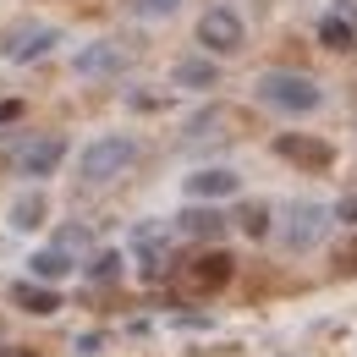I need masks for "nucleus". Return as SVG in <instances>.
Returning a JSON list of instances; mask_svg holds the SVG:
<instances>
[{"mask_svg": "<svg viewBox=\"0 0 357 357\" xmlns=\"http://www.w3.org/2000/svg\"><path fill=\"white\" fill-rule=\"evenodd\" d=\"M236 187H242L236 171H225V165H204V171L187 176V198H192V204H220V198H231Z\"/></svg>", "mask_w": 357, "mask_h": 357, "instance_id": "obj_9", "label": "nucleus"}, {"mask_svg": "<svg viewBox=\"0 0 357 357\" xmlns=\"http://www.w3.org/2000/svg\"><path fill=\"white\" fill-rule=\"evenodd\" d=\"M236 225H242V236H269V204H242L236 209Z\"/></svg>", "mask_w": 357, "mask_h": 357, "instance_id": "obj_17", "label": "nucleus"}, {"mask_svg": "<svg viewBox=\"0 0 357 357\" xmlns=\"http://www.w3.org/2000/svg\"><path fill=\"white\" fill-rule=\"evenodd\" d=\"M335 220H347V225H357V198H341V204H335Z\"/></svg>", "mask_w": 357, "mask_h": 357, "instance_id": "obj_21", "label": "nucleus"}, {"mask_svg": "<svg viewBox=\"0 0 357 357\" xmlns=\"http://www.w3.org/2000/svg\"><path fill=\"white\" fill-rule=\"evenodd\" d=\"M176 6H181V0H132V11H137V17H171Z\"/></svg>", "mask_w": 357, "mask_h": 357, "instance_id": "obj_20", "label": "nucleus"}, {"mask_svg": "<svg viewBox=\"0 0 357 357\" xmlns=\"http://www.w3.org/2000/svg\"><path fill=\"white\" fill-rule=\"evenodd\" d=\"M72 253L66 248H39L33 259H28V280H45V286H55V280H66L72 275Z\"/></svg>", "mask_w": 357, "mask_h": 357, "instance_id": "obj_14", "label": "nucleus"}, {"mask_svg": "<svg viewBox=\"0 0 357 357\" xmlns=\"http://www.w3.org/2000/svg\"><path fill=\"white\" fill-rule=\"evenodd\" d=\"M121 253H93V264H89V275L99 280V286H110V280H121Z\"/></svg>", "mask_w": 357, "mask_h": 357, "instance_id": "obj_18", "label": "nucleus"}, {"mask_svg": "<svg viewBox=\"0 0 357 357\" xmlns=\"http://www.w3.org/2000/svg\"><path fill=\"white\" fill-rule=\"evenodd\" d=\"M352 45H357V28L347 22V17H324V22H319V50H335V55H347Z\"/></svg>", "mask_w": 357, "mask_h": 357, "instance_id": "obj_16", "label": "nucleus"}, {"mask_svg": "<svg viewBox=\"0 0 357 357\" xmlns=\"http://www.w3.org/2000/svg\"><path fill=\"white\" fill-rule=\"evenodd\" d=\"M335 275H357V236L335 248Z\"/></svg>", "mask_w": 357, "mask_h": 357, "instance_id": "obj_19", "label": "nucleus"}, {"mask_svg": "<svg viewBox=\"0 0 357 357\" xmlns=\"http://www.w3.org/2000/svg\"><path fill=\"white\" fill-rule=\"evenodd\" d=\"M0 357H33V352H28V347H6Z\"/></svg>", "mask_w": 357, "mask_h": 357, "instance_id": "obj_23", "label": "nucleus"}, {"mask_svg": "<svg viewBox=\"0 0 357 357\" xmlns=\"http://www.w3.org/2000/svg\"><path fill=\"white\" fill-rule=\"evenodd\" d=\"M253 99L269 105V110H280V116H313L324 105V89L313 83L308 72H264L253 83Z\"/></svg>", "mask_w": 357, "mask_h": 357, "instance_id": "obj_1", "label": "nucleus"}, {"mask_svg": "<svg viewBox=\"0 0 357 357\" xmlns=\"http://www.w3.org/2000/svg\"><path fill=\"white\" fill-rule=\"evenodd\" d=\"M61 160H66V137H33V143L17 149V176L45 181V176L61 171Z\"/></svg>", "mask_w": 357, "mask_h": 357, "instance_id": "obj_7", "label": "nucleus"}, {"mask_svg": "<svg viewBox=\"0 0 357 357\" xmlns=\"http://www.w3.org/2000/svg\"><path fill=\"white\" fill-rule=\"evenodd\" d=\"M275 154L291 160L297 171H330V165H335V149H330L324 137H308V132H280L275 137Z\"/></svg>", "mask_w": 357, "mask_h": 357, "instance_id": "obj_6", "label": "nucleus"}, {"mask_svg": "<svg viewBox=\"0 0 357 357\" xmlns=\"http://www.w3.org/2000/svg\"><path fill=\"white\" fill-rule=\"evenodd\" d=\"M231 253H225V248H209V253H198V259H192V264H187V286H192V291H220L225 280H231Z\"/></svg>", "mask_w": 357, "mask_h": 357, "instance_id": "obj_10", "label": "nucleus"}, {"mask_svg": "<svg viewBox=\"0 0 357 357\" xmlns=\"http://www.w3.org/2000/svg\"><path fill=\"white\" fill-rule=\"evenodd\" d=\"M45 220H50V198L39 187H22V192L11 198V209H6V225H11V231H39Z\"/></svg>", "mask_w": 357, "mask_h": 357, "instance_id": "obj_11", "label": "nucleus"}, {"mask_svg": "<svg viewBox=\"0 0 357 357\" xmlns=\"http://www.w3.org/2000/svg\"><path fill=\"white\" fill-rule=\"evenodd\" d=\"M55 45H61V28H55V22H33V17H22V22L0 28V61H11V66H28V61L50 55Z\"/></svg>", "mask_w": 357, "mask_h": 357, "instance_id": "obj_4", "label": "nucleus"}, {"mask_svg": "<svg viewBox=\"0 0 357 357\" xmlns=\"http://www.w3.org/2000/svg\"><path fill=\"white\" fill-rule=\"evenodd\" d=\"M198 45H204V55H236V50L248 45V22L231 6H209L198 17Z\"/></svg>", "mask_w": 357, "mask_h": 357, "instance_id": "obj_5", "label": "nucleus"}, {"mask_svg": "<svg viewBox=\"0 0 357 357\" xmlns=\"http://www.w3.org/2000/svg\"><path fill=\"white\" fill-rule=\"evenodd\" d=\"M181 231H187V236H209V242H215V236L225 231V215L215 209V204H192V209L181 215Z\"/></svg>", "mask_w": 357, "mask_h": 357, "instance_id": "obj_15", "label": "nucleus"}, {"mask_svg": "<svg viewBox=\"0 0 357 357\" xmlns=\"http://www.w3.org/2000/svg\"><path fill=\"white\" fill-rule=\"evenodd\" d=\"M17 116H22V105H17V99H11V105H0V127H6V121H17Z\"/></svg>", "mask_w": 357, "mask_h": 357, "instance_id": "obj_22", "label": "nucleus"}, {"mask_svg": "<svg viewBox=\"0 0 357 357\" xmlns=\"http://www.w3.org/2000/svg\"><path fill=\"white\" fill-rule=\"evenodd\" d=\"M132 165H137V137H127V132H105L77 154V176L89 187H105V181L127 176Z\"/></svg>", "mask_w": 357, "mask_h": 357, "instance_id": "obj_2", "label": "nucleus"}, {"mask_svg": "<svg viewBox=\"0 0 357 357\" xmlns=\"http://www.w3.org/2000/svg\"><path fill=\"white\" fill-rule=\"evenodd\" d=\"M121 66H127V50L116 45V39H93V45H83L72 55V72L77 77H116Z\"/></svg>", "mask_w": 357, "mask_h": 357, "instance_id": "obj_8", "label": "nucleus"}, {"mask_svg": "<svg viewBox=\"0 0 357 357\" xmlns=\"http://www.w3.org/2000/svg\"><path fill=\"white\" fill-rule=\"evenodd\" d=\"M11 303L22 313H33V319H50V313L61 308V291L45 286V280H17V286H11Z\"/></svg>", "mask_w": 357, "mask_h": 357, "instance_id": "obj_13", "label": "nucleus"}, {"mask_svg": "<svg viewBox=\"0 0 357 357\" xmlns=\"http://www.w3.org/2000/svg\"><path fill=\"white\" fill-rule=\"evenodd\" d=\"M330 225H335V209H330V204H313V198H303V204H291V209H286L280 248H286V253H313V248L330 236Z\"/></svg>", "mask_w": 357, "mask_h": 357, "instance_id": "obj_3", "label": "nucleus"}, {"mask_svg": "<svg viewBox=\"0 0 357 357\" xmlns=\"http://www.w3.org/2000/svg\"><path fill=\"white\" fill-rule=\"evenodd\" d=\"M171 83H176V89H192V93L220 89V66H215V55H187V61L171 66Z\"/></svg>", "mask_w": 357, "mask_h": 357, "instance_id": "obj_12", "label": "nucleus"}]
</instances>
